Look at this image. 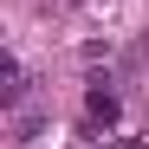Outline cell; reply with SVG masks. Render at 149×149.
Listing matches in <instances>:
<instances>
[{
    "mask_svg": "<svg viewBox=\"0 0 149 149\" xmlns=\"http://www.w3.org/2000/svg\"><path fill=\"white\" fill-rule=\"evenodd\" d=\"M117 149H143V143H136V136H123V143H117Z\"/></svg>",
    "mask_w": 149,
    "mask_h": 149,
    "instance_id": "2",
    "label": "cell"
},
{
    "mask_svg": "<svg viewBox=\"0 0 149 149\" xmlns=\"http://www.w3.org/2000/svg\"><path fill=\"white\" fill-rule=\"evenodd\" d=\"M91 117H97V123H110V117H117V91L91 84Z\"/></svg>",
    "mask_w": 149,
    "mask_h": 149,
    "instance_id": "1",
    "label": "cell"
}]
</instances>
